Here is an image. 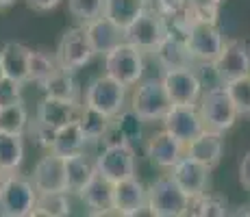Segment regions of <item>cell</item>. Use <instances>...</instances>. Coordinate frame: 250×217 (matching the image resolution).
<instances>
[{
    "instance_id": "obj_1",
    "label": "cell",
    "mask_w": 250,
    "mask_h": 217,
    "mask_svg": "<svg viewBox=\"0 0 250 217\" xmlns=\"http://www.w3.org/2000/svg\"><path fill=\"white\" fill-rule=\"evenodd\" d=\"M126 94L128 87L115 80L113 76L103 74L94 79L85 91V107L96 109L98 113L115 119L124 109H126Z\"/></svg>"
},
{
    "instance_id": "obj_2",
    "label": "cell",
    "mask_w": 250,
    "mask_h": 217,
    "mask_svg": "<svg viewBox=\"0 0 250 217\" xmlns=\"http://www.w3.org/2000/svg\"><path fill=\"white\" fill-rule=\"evenodd\" d=\"M198 111L200 118L205 122L207 130H215V133H227L235 126L237 122V111H235L233 102H230L227 89L222 87H209L207 91L200 94L198 100Z\"/></svg>"
},
{
    "instance_id": "obj_3",
    "label": "cell",
    "mask_w": 250,
    "mask_h": 217,
    "mask_svg": "<svg viewBox=\"0 0 250 217\" xmlns=\"http://www.w3.org/2000/svg\"><path fill=\"white\" fill-rule=\"evenodd\" d=\"M96 172L107 180L118 182L135 176V150L128 139H113L94 158Z\"/></svg>"
},
{
    "instance_id": "obj_4",
    "label": "cell",
    "mask_w": 250,
    "mask_h": 217,
    "mask_svg": "<svg viewBox=\"0 0 250 217\" xmlns=\"http://www.w3.org/2000/svg\"><path fill=\"white\" fill-rule=\"evenodd\" d=\"M170 107H172V102L167 98L161 79L139 80L131 96V104H128V109L142 122H161Z\"/></svg>"
},
{
    "instance_id": "obj_5",
    "label": "cell",
    "mask_w": 250,
    "mask_h": 217,
    "mask_svg": "<svg viewBox=\"0 0 250 217\" xmlns=\"http://www.w3.org/2000/svg\"><path fill=\"white\" fill-rule=\"evenodd\" d=\"M189 197L172 180V176H159L148 187V213L155 217H181L187 215Z\"/></svg>"
},
{
    "instance_id": "obj_6",
    "label": "cell",
    "mask_w": 250,
    "mask_h": 217,
    "mask_svg": "<svg viewBox=\"0 0 250 217\" xmlns=\"http://www.w3.org/2000/svg\"><path fill=\"white\" fill-rule=\"evenodd\" d=\"M104 74L126 87H135L144 76V52L128 41L118 43L104 55Z\"/></svg>"
},
{
    "instance_id": "obj_7",
    "label": "cell",
    "mask_w": 250,
    "mask_h": 217,
    "mask_svg": "<svg viewBox=\"0 0 250 217\" xmlns=\"http://www.w3.org/2000/svg\"><path fill=\"white\" fill-rule=\"evenodd\" d=\"M94 57H96V52L91 48L87 31H85L83 24L70 26L61 35L59 43H57V50H55L57 65L68 72H76L81 67H85Z\"/></svg>"
},
{
    "instance_id": "obj_8",
    "label": "cell",
    "mask_w": 250,
    "mask_h": 217,
    "mask_svg": "<svg viewBox=\"0 0 250 217\" xmlns=\"http://www.w3.org/2000/svg\"><path fill=\"white\" fill-rule=\"evenodd\" d=\"M37 202V189L31 178L11 172L0 189V213L9 217L33 215Z\"/></svg>"
},
{
    "instance_id": "obj_9",
    "label": "cell",
    "mask_w": 250,
    "mask_h": 217,
    "mask_svg": "<svg viewBox=\"0 0 250 217\" xmlns=\"http://www.w3.org/2000/svg\"><path fill=\"white\" fill-rule=\"evenodd\" d=\"M170 28H167L166 16L155 9H146L133 24L124 28V41L133 43L142 52H155L157 46L166 39Z\"/></svg>"
},
{
    "instance_id": "obj_10",
    "label": "cell",
    "mask_w": 250,
    "mask_h": 217,
    "mask_svg": "<svg viewBox=\"0 0 250 217\" xmlns=\"http://www.w3.org/2000/svg\"><path fill=\"white\" fill-rule=\"evenodd\" d=\"M185 43L189 48V55L194 57V61L213 63L227 41H224V35L218 31V26L213 22L198 20L189 24V28L185 33Z\"/></svg>"
},
{
    "instance_id": "obj_11",
    "label": "cell",
    "mask_w": 250,
    "mask_h": 217,
    "mask_svg": "<svg viewBox=\"0 0 250 217\" xmlns=\"http://www.w3.org/2000/svg\"><path fill=\"white\" fill-rule=\"evenodd\" d=\"M166 94L172 104H198L203 94V80L191 67H172L161 76Z\"/></svg>"
},
{
    "instance_id": "obj_12",
    "label": "cell",
    "mask_w": 250,
    "mask_h": 217,
    "mask_svg": "<svg viewBox=\"0 0 250 217\" xmlns=\"http://www.w3.org/2000/svg\"><path fill=\"white\" fill-rule=\"evenodd\" d=\"M161 122L163 128L170 135H174L185 146L205 130V122L200 118L198 104H172Z\"/></svg>"
},
{
    "instance_id": "obj_13",
    "label": "cell",
    "mask_w": 250,
    "mask_h": 217,
    "mask_svg": "<svg viewBox=\"0 0 250 217\" xmlns=\"http://www.w3.org/2000/svg\"><path fill=\"white\" fill-rule=\"evenodd\" d=\"M209 174H211L209 167L198 163L196 158L187 157V154H183L179 161L170 167L172 180L181 187L187 197H196L205 194L207 187H209Z\"/></svg>"
},
{
    "instance_id": "obj_14",
    "label": "cell",
    "mask_w": 250,
    "mask_h": 217,
    "mask_svg": "<svg viewBox=\"0 0 250 217\" xmlns=\"http://www.w3.org/2000/svg\"><path fill=\"white\" fill-rule=\"evenodd\" d=\"M31 180L35 185L37 194H68L65 187V167H63V157L55 152H48L35 163L31 174Z\"/></svg>"
},
{
    "instance_id": "obj_15",
    "label": "cell",
    "mask_w": 250,
    "mask_h": 217,
    "mask_svg": "<svg viewBox=\"0 0 250 217\" xmlns=\"http://www.w3.org/2000/svg\"><path fill=\"white\" fill-rule=\"evenodd\" d=\"M211 65L222 85L239 76H246L250 74V48L242 41H227Z\"/></svg>"
},
{
    "instance_id": "obj_16",
    "label": "cell",
    "mask_w": 250,
    "mask_h": 217,
    "mask_svg": "<svg viewBox=\"0 0 250 217\" xmlns=\"http://www.w3.org/2000/svg\"><path fill=\"white\" fill-rule=\"evenodd\" d=\"M148 206V189L137 176L113 182V213L137 215Z\"/></svg>"
},
{
    "instance_id": "obj_17",
    "label": "cell",
    "mask_w": 250,
    "mask_h": 217,
    "mask_svg": "<svg viewBox=\"0 0 250 217\" xmlns=\"http://www.w3.org/2000/svg\"><path fill=\"white\" fill-rule=\"evenodd\" d=\"M81 107L79 102H70V100H61V98H52L46 96L40 104H37V113H35V124L50 130H59L65 124L79 119Z\"/></svg>"
},
{
    "instance_id": "obj_18",
    "label": "cell",
    "mask_w": 250,
    "mask_h": 217,
    "mask_svg": "<svg viewBox=\"0 0 250 217\" xmlns=\"http://www.w3.org/2000/svg\"><path fill=\"white\" fill-rule=\"evenodd\" d=\"M146 154L150 163H155L161 170H170L176 161L185 154V143L179 141L174 135H170L166 128L155 133L146 143Z\"/></svg>"
},
{
    "instance_id": "obj_19",
    "label": "cell",
    "mask_w": 250,
    "mask_h": 217,
    "mask_svg": "<svg viewBox=\"0 0 250 217\" xmlns=\"http://www.w3.org/2000/svg\"><path fill=\"white\" fill-rule=\"evenodd\" d=\"M185 154L191 158H196L198 163L207 165L209 170L220 165L224 154V139L222 133H215V130H203L196 139H191L185 146Z\"/></svg>"
},
{
    "instance_id": "obj_20",
    "label": "cell",
    "mask_w": 250,
    "mask_h": 217,
    "mask_svg": "<svg viewBox=\"0 0 250 217\" xmlns=\"http://www.w3.org/2000/svg\"><path fill=\"white\" fill-rule=\"evenodd\" d=\"M76 196L83 200V204L87 209H91V213L96 215L113 213V182L107 180L104 176H100L98 172L91 176V180Z\"/></svg>"
},
{
    "instance_id": "obj_21",
    "label": "cell",
    "mask_w": 250,
    "mask_h": 217,
    "mask_svg": "<svg viewBox=\"0 0 250 217\" xmlns=\"http://www.w3.org/2000/svg\"><path fill=\"white\" fill-rule=\"evenodd\" d=\"M85 31H87L89 43L94 48L96 55H107L109 50H113L118 43L124 41V28H120L118 24H113L109 18L100 16L96 20H91L89 24H85Z\"/></svg>"
},
{
    "instance_id": "obj_22",
    "label": "cell",
    "mask_w": 250,
    "mask_h": 217,
    "mask_svg": "<svg viewBox=\"0 0 250 217\" xmlns=\"http://www.w3.org/2000/svg\"><path fill=\"white\" fill-rule=\"evenodd\" d=\"M28 61H31V48L20 41H7L0 48V65L7 79L18 83H28Z\"/></svg>"
},
{
    "instance_id": "obj_23",
    "label": "cell",
    "mask_w": 250,
    "mask_h": 217,
    "mask_svg": "<svg viewBox=\"0 0 250 217\" xmlns=\"http://www.w3.org/2000/svg\"><path fill=\"white\" fill-rule=\"evenodd\" d=\"M63 167H65V187H68V194H74V196L87 185L91 180V176L96 174V163L85 152L63 157Z\"/></svg>"
},
{
    "instance_id": "obj_24",
    "label": "cell",
    "mask_w": 250,
    "mask_h": 217,
    "mask_svg": "<svg viewBox=\"0 0 250 217\" xmlns=\"http://www.w3.org/2000/svg\"><path fill=\"white\" fill-rule=\"evenodd\" d=\"M157 59L161 61V65L166 70H172V67H191L194 65V57L189 55V48L185 43V37H176L172 33H167V37L163 39L155 50Z\"/></svg>"
},
{
    "instance_id": "obj_25",
    "label": "cell",
    "mask_w": 250,
    "mask_h": 217,
    "mask_svg": "<svg viewBox=\"0 0 250 217\" xmlns=\"http://www.w3.org/2000/svg\"><path fill=\"white\" fill-rule=\"evenodd\" d=\"M85 143H87V137H85L79 119H74V122L65 124V126H61L59 130H57L55 139H52V143H50L48 150L59 154V157H70V154L83 152Z\"/></svg>"
},
{
    "instance_id": "obj_26",
    "label": "cell",
    "mask_w": 250,
    "mask_h": 217,
    "mask_svg": "<svg viewBox=\"0 0 250 217\" xmlns=\"http://www.w3.org/2000/svg\"><path fill=\"white\" fill-rule=\"evenodd\" d=\"M148 9L146 0H104L103 16L109 18L120 28H126Z\"/></svg>"
},
{
    "instance_id": "obj_27",
    "label": "cell",
    "mask_w": 250,
    "mask_h": 217,
    "mask_svg": "<svg viewBox=\"0 0 250 217\" xmlns=\"http://www.w3.org/2000/svg\"><path fill=\"white\" fill-rule=\"evenodd\" d=\"M46 91V96L61 100H70V102H79V85L74 80V72L68 70H57L50 79L46 80V85L42 87Z\"/></svg>"
},
{
    "instance_id": "obj_28",
    "label": "cell",
    "mask_w": 250,
    "mask_h": 217,
    "mask_svg": "<svg viewBox=\"0 0 250 217\" xmlns=\"http://www.w3.org/2000/svg\"><path fill=\"white\" fill-rule=\"evenodd\" d=\"M26 130H28V111L24 107V100L0 107V133L24 137Z\"/></svg>"
},
{
    "instance_id": "obj_29",
    "label": "cell",
    "mask_w": 250,
    "mask_h": 217,
    "mask_svg": "<svg viewBox=\"0 0 250 217\" xmlns=\"http://www.w3.org/2000/svg\"><path fill=\"white\" fill-rule=\"evenodd\" d=\"M24 161V139L20 135L0 133V167L18 172Z\"/></svg>"
},
{
    "instance_id": "obj_30",
    "label": "cell",
    "mask_w": 250,
    "mask_h": 217,
    "mask_svg": "<svg viewBox=\"0 0 250 217\" xmlns=\"http://www.w3.org/2000/svg\"><path fill=\"white\" fill-rule=\"evenodd\" d=\"M79 124H81V128H83L87 141H98V139H104L107 130L111 128L113 119L107 118V115H103V113H98L96 109L83 107L79 113Z\"/></svg>"
},
{
    "instance_id": "obj_31",
    "label": "cell",
    "mask_w": 250,
    "mask_h": 217,
    "mask_svg": "<svg viewBox=\"0 0 250 217\" xmlns=\"http://www.w3.org/2000/svg\"><path fill=\"white\" fill-rule=\"evenodd\" d=\"M59 70L57 59L50 57L46 50H31V61H28V83H35L40 87L46 85L55 72Z\"/></svg>"
},
{
    "instance_id": "obj_32",
    "label": "cell",
    "mask_w": 250,
    "mask_h": 217,
    "mask_svg": "<svg viewBox=\"0 0 250 217\" xmlns=\"http://www.w3.org/2000/svg\"><path fill=\"white\" fill-rule=\"evenodd\" d=\"M224 89L239 118H250V74L224 83Z\"/></svg>"
},
{
    "instance_id": "obj_33",
    "label": "cell",
    "mask_w": 250,
    "mask_h": 217,
    "mask_svg": "<svg viewBox=\"0 0 250 217\" xmlns=\"http://www.w3.org/2000/svg\"><path fill=\"white\" fill-rule=\"evenodd\" d=\"M70 194H37V202L33 215H48V217H61V215H70L72 206L68 200Z\"/></svg>"
},
{
    "instance_id": "obj_34",
    "label": "cell",
    "mask_w": 250,
    "mask_h": 217,
    "mask_svg": "<svg viewBox=\"0 0 250 217\" xmlns=\"http://www.w3.org/2000/svg\"><path fill=\"white\" fill-rule=\"evenodd\" d=\"M187 215H203V217H220L227 215V202L220 196L213 194H200L196 197H189Z\"/></svg>"
},
{
    "instance_id": "obj_35",
    "label": "cell",
    "mask_w": 250,
    "mask_h": 217,
    "mask_svg": "<svg viewBox=\"0 0 250 217\" xmlns=\"http://www.w3.org/2000/svg\"><path fill=\"white\" fill-rule=\"evenodd\" d=\"M104 0H68V11L79 24H89L103 16Z\"/></svg>"
},
{
    "instance_id": "obj_36",
    "label": "cell",
    "mask_w": 250,
    "mask_h": 217,
    "mask_svg": "<svg viewBox=\"0 0 250 217\" xmlns=\"http://www.w3.org/2000/svg\"><path fill=\"white\" fill-rule=\"evenodd\" d=\"M115 119H118V130L122 133L124 139H128V141H131L133 137H139V126H142L144 122L137 118L135 113H133L131 109H124Z\"/></svg>"
},
{
    "instance_id": "obj_37",
    "label": "cell",
    "mask_w": 250,
    "mask_h": 217,
    "mask_svg": "<svg viewBox=\"0 0 250 217\" xmlns=\"http://www.w3.org/2000/svg\"><path fill=\"white\" fill-rule=\"evenodd\" d=\"M18 100H22V83L2 76L0 79V107H7Z\"/></svg>"
},
{
    "instance_id": "obj_38",
    "label": "cell",
    "mask_w": 250,
    "mask_h": 217,
    "mask_svg": "<svg viewBox=\"0 0 250 217\" xmlns=\"http://www.w3.org/2000/svg\"><path fill=\"white\" fill-rule=\"evenodd\" d=\"M239 182H242V187H246L250 191V150L239 161Z\"/></svg>"
},
{
    "instance_id": "obj_39",
    "label": "cell",
    "mask_w": 250,
    "mask_h": 217,
    "mask_svg": "<svg viewBox=\"0 0 250 217\" xmlns=\"http://www.w3.org/2000/svg\"><path fill=\"white\" fill-rule=\"evenodd\" d=\"M26 4L33 9V11H40V13H46V11H52L61 4V0H26Z\"/></svg>"
},
{
    "instance_id": "obj_40",
    "label": "cell",
    "mask_w": 250,
    "mask_h": 217,
    "mask_svg": "<svg viewBox=\"0 0 250 217\" xmlns=\"http://www.w3.org/2000/svg\"><path fill=\"white\" fill-rule=\"evenodd\" d=\"M9 174H11V172H7L4 167H0V189H2V185H4V180H7Z\"/></svg>"
},
{
    "instance_id": "obj_41",
    "label": "cell",
    "mask_w": 250,
    "mask_h": 217,
    "mask_svg": "<svg viewBox=\"0 0 250 217\" xmlns=\"http://www.w3.org/2000/svg\"><path fill=\"white\" fill-rule=\"evenodd\" d=\"M13 2H16V0H0V9H7V7H11Z\"/></svg>"
},
{
    "instance_id": "obj_42",
    "label": "cell",
    "mask_w": 250,
    "mask_h": 217,
    "mask_svg": "<svg viewBox=\"0 0 250 217\" xmlns=\"http://www.w3.org/2000/svg\"><path fill=\"white\" fill-rule=\"evenodd\" d=\"M2 76H4V72H2V65H0V79H2Z\"/></svg>"
},
{
    "instance_id": "obj_43",
    "label": "cell",
    "mask_w": 250,
    "mask_h": 217,
    "mask_svg": "<svg viewBox=\"0 0 250 217\" xmlns=\"http://www.w3.org/2000/svg\"><path fill=\"white\" fill-rule=\"evenodd\" d=\"M146 2H150V0H146Z\"/></svg>"
}]
</instances>
